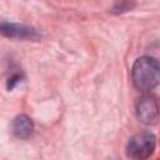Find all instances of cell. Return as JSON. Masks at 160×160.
<instances>
[{"label":"cell","mask_w":160,"mask_h":160,"mask_svg":"<svg viewBox=\"0 0 160 160\" xmlns=\"http://www.w3.org/2000/svg\"><path fill=\"white\" fill-rule=\"evenodd\" d=\"M131 78L135 88L142 92L152 90L160 78V68L158 60L149 56L139 58L131 69Z\"/></svg>","instance_id":"cell-1"},{"label":"cell","mask_w":160,"mask_h":160,"mask_svg":"<svg viewBox=\"0 0 160 160\" xmlns=\"http://www.w3.org/2000/svg\"><path fill=\"white\" fill-rule=\"evenodd\" d=\"M156 145L154 134L142 131L130 138L126 145V154L132 160H146L152 155Z\"/></svg>","instance_id":"cell-2"},{"label":"cell","mask_w":160,"mask_h":160,"mask_svg":"<svg viewBox=\"0 0 160 160\" xmlns=\"http://www.w3.org/2000/svg\"><path fill=\"white\" fill-rule=\"evenodd\" d=\"M135 112L138 119L141 122L146 125L156 124L158 116H159V106H158L156 98L150 94H146L139 98L135 104Z\"/></svg>","instance_id":"cell-3"},{"label":"cell","mask_w":160,"mask_h":160,"mask_svg":"<svg viewBox=\"0 0 160 160\" xmlns=\"http://www.w3.org/2000/svg\"><path fill=\"white\" fill-rule=\"evenodd\" d=\"M0 34L15 39H39V32L36 31V29L28 25L14 24L8 21H0Z\"/></svg>","instance_id":"cell-4"},{"label":"cell","mask_w":160,"mask_h":160,"mask_svg":"<svg viewBox=\"0 0 160 160\" xmlns=\"http://www.w3.org/2000/svg\"><path fill=\"white\" fill-rule=\"evenodd\" d=\"M11 131L18 139H29L34 131V122L28 115L20 114L14 118L11 122Z\"/></svg>","instance_id":"cell-5"}]
</instances>
